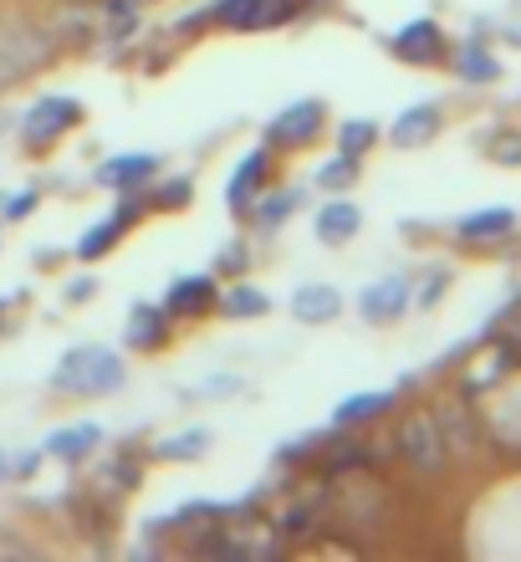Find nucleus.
I'll list each match as a JSON object with an SVG mask.
<instances>
[{
    "label": "nucleus",
    "mask_w": 521,
    "mask_h": 562,
    "mask_svg": "<svg viewBox=\"0 0 521 562\" xmlns=\"http://www.w3.org/2000/svg\"><path fill=\"white\" fill-rule=\"evenodd\" d=\"M190 194H194V179H169V184H159L154 190V210H184L190 205Z\"/></svg>",
    "instance_id": "a878e982"
},
{
    "label": "nucleus",
    "mask_w": 521,
    "mask_h": 562,
    "mask_svg": "<svg viewBox=\"0 0 521 562\" xmlns=\"http://www.w3.org/2000/svg\"><path fill=\"white\" fill-rule=\"evenodd\" d=\"M209 307H220V286H215V271H194V277H174L165 296L169 317H205Z\"/></svg>",
    "instance_id": "423d86ee"
},
{
    "label": "nucleus",
    "mask_w": 521,
    "mask_h": 562,
    "mask_svg": "<svg viewBox=\"0 0 521 562\" xmlns=\"http://www.w3.org/2000/svg\"><path fill=\"white\" fill-rule=\"evenodd\" d=\"M5 307H11V302H5V296H0V312H5Z\"/></svg>",
    "instance_id": "72a5a7b5"
},
{
    "label": "nucleus",
    "mask_w": 521,
    "mask_h": 562,
    "mask_svg": "<svg viewBox=\"0 0 521 562\" xmlns=\"http://www.w3.org/2000/svg\"><path fill=\"white\" fill-rule=\"evenodd\" d=\"M169 323H174V317H169L165 307H154V302H134V307H128V348H138V353L165 348Z\"/></svg>",
    "instance_id": "4468645a"
},
{
    "label": "nucleus",
    "mask_w": 521,
    "mask_h": 562,
    "mask_svg": "<svg viewBox=\"0 0 521 562\" xmlns=\"http://www.w3.org/2000/svg\"><path fill=\"white\" fill-rule=\"evenodd\" d=\"M209 456V429H184V435H174V440L154 445V460H169V465H179V460H200Z\"/></svg>",
    "instance_id": "4be33fe9"
},
{
    "label": "nucleus",
    "mask_w": 521,
    "mask_h": 562,
    "mask_svg": "<svg viewBox=\"0 0 521 562\" xmlns=\"http://www.w3.org/2000/svg\"><path fill=\"white\" fill-rule=\"evenodd\" d=\"M220 312L225 317H236V323H256V317H267L271 312V296L261 292V286H251V281H236V286L220 296Z\"/></svg>",
    "instance_id": "6ab92c4d"
},
{
    "label": "nucleus",
    "mask_w": 521,
    "mask_h": 562,
    "mask_svg": "<svg viewBox=\"0 0 521 562\" xmlns=\"http://www.w3.org/2000/svg\"><path fill=\"white\" fill-rule=\"evenodd\" d=\"M313 231H317V240H322V246H348V240L363 231V210H358L353 200H328V205L317 210Z\"/></svg>",
    "instance_id": "2eb2a0df"
},
{
    "label": "nucleus",
    "mask_w": 521,
    "mask_h": 562,
    "mask_svg": "<svg viewBox=\"0 0 521 562\" xmlns=\"http://www.w3.org/2000/svg\"><path fill=\"white\" fill-rule=\"evenodd\" d=\"M455 77H461V82H480V88H491L496 77H501V61H496V52L480 46V36H471V42L455 52Z\"/></svg>",
    "instance_id": "f3484780"
},
{
    "label": "nucleus",
    "mask_w": 521,
    "mask_h": 562,
    "mask_svg": "<svg viewBox=\"0 0 521 562\" xmlns=\"http://www.w3.org/2000/svg\"><path fill=\"white\" fill-rule=\"evenodd\" d=\"M404 307H409V277H384L358 296V312L373 327H388L394 317H404Z\"/></svg>",
    "instance_id": "1a4fd4ad"
},
{
    "label": "nucleus",
    "mask_w": 521,
    "mask_h": 562,
    "mask_svg": "<svg viewBox=\"0 0 521 562\" xmlns=\"http://www.w3.org/2000/svg\"><path fill=\"white\" fill-rule=\"evenodd\" d=\"M373 144H378V123H373V119H348L343 128H338V154H353V159H363Z\"/></svg>",
    "instance_id": "b1692460"
},
{
    "label": "nucleus",
    "mask_w": 521,
    "mask_h": 562,
    "mask_svg": "<svg viewBox=\"0 0 521 562\" xmlns=\"http://www.w3.org/2000/svg\"><path fill=\"white\" fill-rule=\"evenodd\" d=\"M246 267H251V251H246L240 240H236V246H225V251L215 256V277H230V271H236V277H240V271H246Z\"/></svg>",
    "instance_id": "c85d7f7f"
},
{
    "label": "nucleus",
    "mask_w": 521,
    "mask_h": 562,
    "mask_svg": "<svg viewBox=\"0 0 521 562\" xmlns=\"http://www.w3.org/2000/svg\"><path fill=\"white\" fill-rule=\"evenodd\" d=\"M517 231V215L511 210H480V215H465L461 225H455V236L465 240V246H480V240H501Z\"/></svg>",
    "instance_id": "a211bd4d"
},
{
    "label": "nucleus",
    "mask_w": 521,
    "mask_h": 562,
    "mask_svg": "<svg viewBox=\"0 0 521 562\" xmlns=\"http://www.w3.org/2000/svg\"><path fill=\"white\" fill-rule=\"evenodd\" d=\"M5 128H11V113H0V134H5Z\"/></svg>",
    "instance_id": "473e14b6"
},
{
    "label": "nucleus",
    "mask_w": 521,
    "mask_h": 562,
    "mask_svg": "<svg viewBox=\"0 0 521 562\" xmlns=\"http://www.w3.org/2000/svg\"><path fill=\"white\" fill-rule=\"evenodd\" d=\"M128 379V363H123L113 348H98V342H82L57 363L52 373V389L57 394H72V400H98V394H113Z\"/></svg>",
    "instance_id": "f257e3e1"
},
{
    "label": "nucleus",
    "mask_w": 521,
    "mask_h": 562,
    "mask_svg": "<svg viewBox=\"0 0 521 562\" xmlns=\"http://www.w3.org/2000/svg\"><path fill=\"white\" fill-rule=\"evenodd\" d=\"M358 169H363V159L338 154V159H328L317 169V184H322V190H348V184H358Z\"/></svg>",
    "instance_id": "393cba45"
},
{
    "label": "nucleus",
    "mask_w": 521,
    "mask_h": 562,
    "mask_svg": "<svg viewBox=\"0 0 521 562\" xmlns=\"http://www.w3.org/2000/svg\"><path fill=\"white\" fill-rule=\"evenodd\" d=\"M138 215H144V210L134 205V194H123V205L113 210L107 221H98V225H92L88 236H82V240H77V246H72V256H77V261H98V256H107V251H113V246H118V240H123V231H128V225L138 221Z\"/></svg>",
    "instance_id": "6e6552de"
},
{
    "label": "nucleus",
    "mask_w": 521,
    "mask_h": 562,
    "mask_svg": "<svg viewBox=\"0 0 521 562\" xmlns=\"http://www.w3.org/2000/svg\"><path fill=\"white\" fill-rule=\"evenodd\" d=\"M205 15L220 31H256V21H261V0H215Z\"/></svg>",
    "instance_id": "412c9836"
},
{
    "label": "nucleus",
    "mask_w": 521,
    "mask_h": 562,
    "mask_svg": "<svg viewBox=\"0 0 521 562\" xmlns=\"http://www.w3.org/2000/svg\"><path fill=\"white\" fill-rule=\"evenodd\" d=\"M297 5H302V0H261V21H256V31L292 21V15H297Z\"/></svg>",
    "instance_id": "cd10ccee"
},
{
    "label": "nucleus",
    "mask_w": 521,
    "mask_h": 562,
    "mask_svg": "<svg viewBox=\"0 0 521 562\" xmlns=\"http://www.w3.org/2000/svg\"><path fill=\"white\" fill-rule=\"evenodd\" d=\"M338 312H343V296H338V286H328V281H307V286L292 292V317H297L302 327H322V323H332Z\"/></svg>",
    "instance_id": "9b49d317"
},
{
    "label": "nucleus",
    "mask_w": 521,
    "mask_h": 562,
    "mask_svg": "<svg viewBox=\"0 0 521 562\" xmlns=\"http://www.w3.org/2000/svg\"><path fill=\"white\" fill-rule=\"evenodd\" d=\"M388 52H394L399 61L430 67V61L445 57V31H440V21H430V15H419V21H409L404 31H394V36H388Z\"/></svg>",
    "instance_id": "39448f33"
},
{
    "label": "nucleus",
    "mask_w": 521,
    "mask_h": 562,
    "mask_svg": "<svg viewBox=\"0 0 521 562\" xmlns=\"http://www.w3.org/2000/svg\"><path fill=\"white\" fill-rule=\"evenodd\" d=\"M36 200H42L36 190H21L15 200H5V205H0V215H5V221H26L31 210H36Z\"/></svg>",
    "instance_id": "c756f323"
},
{
    "label": "nucleus",
    "mask_w": 521,
    "mask_h": 562,
    "mask_svg": "<svg viewBox=\"0 0 521 562\" xmlns=\"http://www.w3.org/2000/svg\"><path fill=\"white\" fill-rule=\"evenodd\" d=\"M267 175H271V148H251V154L236 164L230 184H225V205H230V210H251L256 200H261Z\"/></svg>",
    "instance_id": "9d476101"
},
{
    "label": "nucleus",
    "mask_w": 521,
    "mask_h": 562,
    "mask_svg": "<svg viewBox=\"0 0 521 562\" xmlns=\"http://www.w3.org/2000/svg\"><path fill=\"white\" fill-rule=\"evenodd\" d=\"M92 292H98V281H88V277H82V281H72V286H67V302H88Z\"/></svg>",
    "instance_id": "7c9ffc66"
},
{
    "label": "nucleus",
    "mask_w": 521,
    "mask_h": 562,
    "mask_svg": "<svg viewBox=\"0 0 521 562\" xmlns=\"http://www.w3.org/2000/svg\"><path fill=\"white\" fill-rule=\"evenodd\" d=\"M297 210H302V190H282V194H271V200H261V205H251V221L261 236H271V231L286 225Z\"/></svg>",
    "instance_id": "aec40b11"
},
{
    "label": "nucleus",
    "mask_w": 521,
    "mask_h": 562,
    "mask_svg": "<svg viewBox=\"0 0 521 562\" xmlns=\"http://www.w3.org/2000/svg\"><path fill=\"white\" fill-rule=\"evenodd\" d=\"M440 123H445V113H440V103H415L404 108L399 119H394V128H388V138L399 148H424L434 134H440Z\"/></svg>",
    "instance_id": "f8f14e48"
},
{
    "label": "nucleus",
    "mask_w": 521,
    "mask_h": 562,
    "mask_svg": "<svg viewBox=\"0 0 521 562\" xmlns=\"http://www.w3.org/2000/svg\"><path fill=\"white\" fill-rule=\"evenodd\" d=\"M388 404H394V394H378V389H369V394H348V400L338 404L332 425H358V419H373V415H384Z\"/></svg>",
    "instance_id": "5701e85b"
},
{
    "label": "nucleus",
    "mask_w": 521,
    "mask_h": 562,
    "mask_svg": "<svg viewBox=\"0 0 521 562\" xmlns=\"http://www.w3.org/2000/svg\"><path fill=\"white\" fill-rule=\"evenodd\" d=\"M98 445H103V425L82 419V425L52 429V435H46V456H52V460H67V465H77V460H88Z\"/></svg>",
    "instance_id": "ddd939ff"
},
{
    "label": "nucleus",
    "mask_w": 521,
    "mask_h": 562,
    "mask_svg": "<svg viewBox=\"0 0 521 562\" xmlns=\"http://www.w3.org/2000/svg\"><path fill=\"white\" fill-rule=\"evenodd\" d=\"M486 154H491L496 164H507V169H517V164H521V134H496L491 144H486Z\"/></svg>",
    "instance_id": "bb28decb"
},
{
    "label": "nucleus",
    "mask_w": 521,
    "mask_h": 562,
    "mask_svg": "<svg viewBox=\"0 0 521 562\" xmlns=\"http://www.w3.org/2000/svg\"><path fill=\"white\" fill-rule=\"evenodd\" d=\"M0 481H11V450H0Z\"/></svg>",
    "instance_id": "2f4dec72"
},
{
    "label": "nucleus",
    "mask_w": 521,
    "mask_h": 562,
    "mask_svg": "<svg viewBox=\"0 0 521 562\" xmlns=\"http://www.w3.org/2000/svg\"><path fill=\"white\" fill-rule=\"evenodd\" d=\"M82 123V103L77 98H42V103H31V113L21 119V138H26V148H46L57 144L67 128H77Z\"/></svg>",
    "instance_id": "7ed1b4c3"
},
{
    "label": "nucleus",
    "mask_w": 521,
    "mask_h": 562,
    "mask_svg": "<svg viewBox=\"0 0 521 562\" xmlns=\"http://www.w3.org/2000/svg\"><path fill=\"white\" fill-rule=\"evenodd\" d=\"M159 175V154H113V159L98 164V184H107L113 194H138L144 179Z\"/></svg>",
    "instance_id": "0eeeda50"
},
{
    "label": "nucleus",
    "mask_w": 521,
    "mask_h": 562,
    "mask_svg": "<svg viewBox=\"0 0 521 562\" xmlns=\"http://www.w3.org/2000/svg\"><path fill=\"white\" fill-rule=\"evenodd\" d=\"M322 123H328V103H322V98H302V103H292L286 113H276V119L267 123V144L302 148L322 134Z\"/></svg>",
    "instance_id": "20e7f679"
},
{
    "label": "nucleus",
    "mask_w": 521,
    "mask_h": 562,
    "mask_svg": "<svg viewBox=\"0 0 521 562\" xmlns=\"http://www.w3.org/2000/svg\"><path fill=\"white\" fill-rule=\"evenodd\" d=\"M388 440H394V450H399V456L409 460L419 475L445 471L450 445H445V435H440V419H434V409H415L409 419H399V429H394Z\"/></svg>",
    "instance_id": "f03ea898"
},
{
    "label": "nucleus",
    "mask_w": 521,
    "mask_h": 562,
    "mask_svg": "<svg viewBox=\"0 0 521 562\" xmlns=\"http://www.w3.org/2000/svg\"><path fill=\"white\" fill-rule=\"evenodd\" d=\"M322 512H328V496H322V491H307L302 502L282 506V512L271 517V527L282 537H292V542H302V537H313V527H322Z\"/></svg>",
    "instance_id": "dca6fc26"
}]
</instances>
